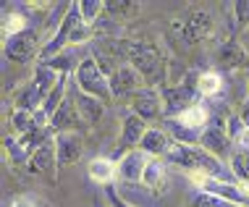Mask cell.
Segmentation results:
<instances>
[{
    "mask_svg": "<svg viewBox=\"0 0 249 207\" xmlns=\"http://www.w3.org/2000/svg\"><path fill=\"white\" fill-rule=\"evenodd\" d=\"M87 171H89L92 181L100 184V186H113V181H116V176H118V165L107 157H95Z\"/></svg>",
    "mask_w": 249,
    "mask_h": 207,
    "instance_id": "19",
    "label": "cell"
},
{
    "mask_svg": "<svg viewBox=\"0 0 249 207\" xmlns=\"http://www.w3.org/2000/svg\"><path fill=\"white\" fill-rule=\"evenodd\" d=\"M171 147H173V142L163 129H150L144 134L142 144H139V150H142L144 155H150V157H165Z\"/></svg>",
    "mask_w": 249,
    "mask_h": 207,
    "instance_id": "18",
    "label": "cell"
},
{
    "mask_svg": "<svg viewBox=\"0 0 249 207\" xmlns=\"http://www.w3.org/2000/svg\"><path fill=\"white\" fill-rule=\"evenodd\" d=\"M160 97H163V110L168 113V118H178L184 110H189L192 105L199 103L197 76H189L186 82H181L176 86H163Z\"/></svg>",
    "mask_w": 249,
    "mask_h": 207,
    "instance_id": "4",
    "label": "cell"
},
{
    "mask_svg": "<svg viewBox=\"0 0 249 207\" xmlns=\"http://www.w3.org/2000/svg\"><path fill=\"white\" fill-rule=\"evenodd\" d=\"M82 123H84V118H82V113H79L76 103H73V97H71V92H69L66 103L60 105L58 113L50 118V129L55 131V134H60V131H79V126H82Z\"/></svg>",
    "mask_w": 249,
    "mask_h": 207,
    "instance_id": "11",
    "label": "cell"
},
{
    "mask_svg": "<svg viewBox=\"0 0 249 207\" xmlns=\"http://www.w3.org/2000/svg\"><path fill=\"white\" fill-rule=\"evenodd\" d=\"M247 39H249V29H247Z\"/></svg>",
    "mask_w": 249,
    "mask_h": 207,
    "instance_id": "37",
    "label": "cell"
},
{
    "mask_svg": "<svg viewBox=\"0 0 249 207\" xmlns=\"http://www.w3.org/2000/svg\"><path fill=\"white\" fill-rule=\"evenodd\" d=\"M79 11H82L84 24L95 26L100 18H103V13H105V3L103 0H82V3H79Z\"/></svg>",
    "mask_w": 249,
    "mask_h": 207,
    "instance_id": "30",
    "label": "cell"
},
{
    "mask_svg": "<svg viewBox=\"0 0 249 207\" xmlns=\"http://www.w3.org/2000/svg\"><path fill=\"white\" fill-rule=\"evenodd\" d=\"M8 207H37L35 199H29V197H16Z\"/></svg>",
    "mask_w": 249,
    "mask_h": 207,
    "instance_id": "35",
    "label": "cell"
},
{
    "mask_svg": "<svg viewBox=\"0 0 249 207\" xmlns=\"http://www.w3.org/2000/svg\"><path fill=\"white\" fill-rule=\"evenodd\" d=\"M150 131V126H147L144 118L134 116V113H129V116L124 118V129H121V144L116 150V155H113V160H124L126 155H129L131 150H139V144H142L144 134Z\"/></svg>",
    "mask_w": 249,
    "mask_h": 207,
    "instance_id": "7",
    "label": "cell"
},
{
    "mask_svg": "<svg viewBox=\"0 0 249 207\" xmlns=\"http://www.w3.org/2000/svg\"><path fill=\"white\" fill-rule=\"evenodd\" d=\"M163 123H165V134L171 137L176 144H184V147H199L205 129H194V126H186V123H181L178 118H165Z\"/></svg>",
    "mask_w": 249,
    "mask_h": 207,
    "instance_id": "13",
    "label": "cell"
},
{
    "mask_svg": "<svg viewBox=\"0 0 249 207\" xmlns=\"http://www.w3.org/2000/svg\"><path fill=\"white\" fill-rule=\"evenodd\" d=\"M178 121L186 123V126H194V129H205V126L210 123V113H207V108L202 103H197V105H192L189 110L181 113Z\"/></svg>",
    "mask_w": 249,
    "mask_h": 207,
    "instance_id": "28",
    "label": "cell"
},
{
    "mask_svg": "<svg viewBox=\"0 0 249 207\" xmlns=\"http://www.w3.org/2000/svg\"><path fill=\"white\" fill-rule=\"evenodd\" d=\"M228 165H231L236 181L249 189V150H236V152H233V157L228 160Z\"/></svg>",
    "mask_w": 249,
    "mask_h": 207,
    "instance_id": "27",
    "label": "cell"
},
{
    "mask_svg": "<svg viewBox=\"0 0 249 207\" xmlns=\"http://www.w3.org/2000/svg\"><path fill=\"white\" fill-rule=\"evenodd\" d=\"M124 58L126 63H131L134 69L142 73V79L147 86H163L165 82V71H163V55L147 39H126L124 42Z\"/></svg>",
    "mask_w": 249,
    "mask_h": 207,
    "instance_id": "1",
    "label": "cell"
},
{
    "mask_svg": "<svg viewBox=\"0 0 249 207\" xmlns=\"http://www.w3.org/2000/svg\"><path fill=\"white\" fill-rule=\"evenodd\" d=\"M73 86L79 92H84V95L100 100V103H110L113 100L110 82H107V76L103 73V69L97 66V61L92 55H87L82 66H79V71L73 73Z\"/></svg>",
    "mask_w": 249,
    "mask_h": 207,
    "instance_id": "2",
    "label": "cell"
},
{
    "mask_svg": "<svg viewBox=\"0 0 249 207\" xmlns=\"http://www.w3.org/2000/svg\"><path fill=\"white\" fill-rule=\"evenodd\" d=\"M215 63L223 71H236L247 63V50L241 48L236 39H228V42H223V48L218 50V61Z\"/></svg>",
    "mask_w": 249,
    "mask_h": 207,
    "instance_id": "17",
    "label": "cell"
},
{
    "mask_svg": "<svg viewBox=\"0 0 249 207\" xmlns=\"http://www.w3.org/2000/svg\"><path fill=\"white\" fill-rule=\"evenodd\" d=\"M5 152H8V157L13 160V165H26L29 163V152L24 150V144L18 142V137H5Z\"/></svg>",
    "mask_w": 249,
    "mask_h": 207,
    "instance_id": "31",
    "label": "cell"
},
{
    "mask_svg": "<svg viewBox=\"0 0 249 207\" xmlns=\"http://www.w3.org/2000/svg\"><path fill=\"white\" fill-rule=\"evenodd\" d=\"M24 29H29V26H26V16L21 13V8H13V13L11 11L3 13V39L21 34Z\"/></svg>",
    "mask_w": 249,
    "mask_h": 207,
    "instance_id": "26",
    "label": "cell"
},
{
    "mask_svg": "<svg viewBox=\"0 0 249 207\" xmlns=\"http://www.w3.org/2000/svg\"><path fill=\"white\" fill-rule=\"evenodd\" d=\"M239 116H241V121L249 126V97L244 100V105H241V113H239Z\"/></svg>",
    "mask_w": 249,
    "mask_h": 207,
    "instance_id": "36",
    "label": "cell"
},
{
    "mask_svg": "<svg viewBox=\"0 0 249 207\" xmlns=\"http://www.w3.org/2000/svg\"><path fill=\"white\" fill-rule=\"evenodd\" d=\"M105 197H107V202H110V207H134L131 202H126V199L118 194L116 186H105Z\"/></svg>",
    "mask_w": 249,
    "mask_h": 207,
    "instance_id": "34",
    "label": "cell"
},
{
    "mask_svg": "<svg viewBox=\"0 0 249 207\" xmlns=\"http://www.w3.org/2000/svg\"><path fill=\"white\" fill-rule=\"evenodd\" d=\"M55 165H58V160H55V142H48V144H42L35 155L29 157L26 171H29L32 176H42V173H50Z\"/></svg>",
    "mask_w": 249,
    "mask_h": 207,
    "instance_id": "16",
    "label": "cell"
},
{
    "mask_svg": "<svg viewBox=\"0 0 249 207\" xmlns=\"http://www.w3.org/2000/svg\"><path fill=\"white\" fill-rule=\"evenodd\" d=\"M107 82H110L113 100H131V97L144 86V84H142V82H144L142 73L134 69L131 63H124L116 73H113L110 79H107Z\"/></svg>",
    "mask_w": 249,
    "mask_h": 207,
    "instance_id": "9",
    "label": "cell"
},
{
    "mask_svg": "<svg viewBox=\"0 0 249 207\" xmlns=\"http://www.w3.org/2000/svg\"><path fill=\"white\" fill-rule=\"evenodd\" d=\"M53 142H55L58 168H66V165H73L76 160H82V155H84L82 131H60V134L53 137Z\"/></svg>",
    "mask_w": 249,
    "mask_h": 207,
    "instance_id": "10",
    "label": "cell"
},
{
    "mask_svg": "<svg viewBox=\"0 0 249 207\" xmlns=\"http://www.w3.org/2000/svg\"><path fill=\"white\" fill-rule=\"evenodd\" d=\"M231 11H233V18H236V26L249 29V0H239V3H233Z\"/></svg>",
    "mask_w": 249,
    "mask_h": 207,
    "instance_id": "33",
    "label": "cell"
},
{
    "mask_svg": "<svg viewBox=\"0 0 249 207\" xmlns=\"http://www.w3.org/2000/svg\"><path fill=\"white\" fill-rule=\"evenodd\" d=\"M202 150H207L210 155H215L218 160L233 157V152H236V147L231 144V139H228V131H226V121H220V118H210V123L205 126V134H202V142H199Z\"/></svg>",
    "mask_w": 249,
    "mask_h": 207,
    "instance_id": "6",
    "label": "cell"
},
{
    "mask_svg": "<svg viewBox=\"0 0 249 207\" xmlns=\"http://www.w3.org/2000/svg\"><path fill=\"white\" fill-rule=\"evenodd\" d=\"M210 26H213V18H210V13L207 11H194L189 18H184V21L178 24V29H181V34L186 37V42H197V39H202L210 32Z\"/></svg>",
    "mask_w": 249,
    "mask_h": 207,
    "instance_id": "14",
    "label": "cell"
},
{
    "mask_svg": "<svg viewBox=\"0 0 249 207\" xmlns=\"http://www.w3.org/2000/svg\"><path fill=\"white\" fill-rule=\"evenodd\" d=\"M3 52L13 63H26L32 58H39V52H42V48H39V34L29 26L21 34L3 39Z\"/></svg>",
    "mask_w": 249,
    "mask_h": 207,
    "instance_id": "5",
    "label": "cell"
},
{
    "mask_svg": "<svg viewBox=\"0 0 249 207\" xmlns=\"http://www.w3.org/2000/svg\"><path fill=\"white\" fill-rule=\"evenodd\" d=\"M189 178L202 194H213V197L233 202L239 207H249V189L247 186L231 184V181H220V178H213V176H202V173H189Z\"/></svg>",
    "mask_w": 249,
    "mask_h": 207,
    "instance_id": "3",
    "label": "cell"
},
{
    "mask_svg": "<svg viewBox=\"0 0 249 207\" xmlns=\"http://www.w3.org/2000/svg\"><path fill=\"white\" fill-rule=\"evenodd\" d=\"M129 113L144 118V121H158V118L165 113L160 89H155V86H142V89L129 100Z\"/></svg>",
    "mask_w": 249,
    "mask_h": 207,
    "instance_id": "8",
    "label": "cell"
},
{
    "mask_svg": "<svg viewBox=\"0 0 249 207\" xmlns=\"http://www.w3.org/2000/svg\"><path fill=\"white\" fill-rule=\"evenodd\" d=\"M60 76H63V73H58L55 69H50V66H45V63H37L35 79H32V82L37 84V89L42 92V97H48L50 92L55 89V84L60 82Z\"/></svg>",
    "mask_w": 249,
    "mask_h": 207,
    "instance_id": "22",
    "label": "cell"
},
{
    "mask_svg": "<svg viewBox=\"0 0 249 207\" xmlns=\"http://www.w3.org/2000/svg\"><path fill=\"white\" fill-rule=\"evenodd\" d=\"M45 105V97L42 92L37 89L35 82H29L26 86H21V89L16 92V110H29V113H37L39 108Z\"/></svg>",
    "mask_w": 249,
    "mask_h": 207,
    "instance_id": "21",
    "label": "cell"
},
{
    "mask_svg": "<svg viewBox=\"0 0 249 207\" xmlns=\"http://www.w3.org/2000/svg\"><path fill=\"white\" fill-rule=\"evenodd\" d=\"M197 89H199V97H218L220 89H223V76L215 71L197 73Z\"/></svg>",
    "mask_w": 249,
    "mask_h": 207,
    "instance_id": "24",
    "label": "cell"
},
{
    "mask_svg": "<svg viewBox=\"0 0 249 207\" xmlns=\"http://www.w3.org/2000/svg\"><path fill=\"white\" fill-rule=\"evenodd\" d=\"M189 207H239V205H233V202H226V199H218V197H213V194H199L189 202Z\"/></svg>",
    "mask_w": 249,
    "mask_h": 207,
    "instance_id": "32",
    "label": "cell"
},
{
    "mask_svg": "<svg viewBox=\"0 0 249 207\" xmlns=\"http://www.w3.org/2000/svg\"><path fill=\"white\" fill-rule=\"evenodd\" d=\"M8 121H11L13 137H24V134H29V131L37 129V118H35V113H29V110H13Z\"/></svg>",
    "mask_w": 249,
    "mask_h": 207,
    "instance_id": "25",
    "label": "cell"
},
{
    "mask_svg": "<svg viewBox=\"0 0 249 207\" xmlns=\"http://www.w3.org/2000/svg\"><path fill=\"white\" fill-rule=\"evenodd\" d=\"M142 184L147 186V189H152V191L165 189V184H168V163L163 157H152L150 160V165H147V171L142 176Z\"/></svg>",
    "mask_w": 249,
    "mask_h": 207,
    "instance_id": "20",
    "label": "cell"
},
{
    "mask_svg": "<svg viewBox=\"0 0 249 207\" xmlns=\"http://www.w3.org/2000/svg\"><path fill=\"white\" fill-rule=\"evenodd\" d=\"M134 13H139V3H126V0L105 3V16H110L113 21H129Z\"/></svg>",
    "mask_w": 249,
    "mask_h": 207,
    "instance_id": "29",
    "label": "cell"
},
{
    "mask_svg": "<svg viewBox=\"0 0 249 207\" xmlns=\"http://www.w3.org/2000/svg\"><path fill=\"white\" fill-rule=\"evenodd\" d=\"M226 131H228V139L236 150H249V126L241 121V116H231L226 121Z\"/></svg>",
    "mask_w": 249,
    "mask_h": 207,
    "instance_id": "23",
    "label": "cell"
},
{
    "mask_svg": "<svg viewBox=\"0 0 249 207\" xmlns=\"http://www.w3.org/2000/svg\"><path fill=\"white\" fill-rule=\"evenodd\" d=\"M71 97H73V103H76V108H79V113H82V118H84L87 126L100 123V118L105 116V103H100V100L84 95V92H79L76 86L71 89Z\"/></svg>",
    "mask_w": 249,
    "mask_h": 207,
    "instance_id": "15",
    "label": "cell"
},
{
    "mask_svg": "<svg viewBox=\"0 0 249 207\" xmlns=\"http://www.w3.org/2000/svg\"><path fill=\"white\" fill-rule=\"evenodd\" d=\"M150 155H144L142 150H131L129 155H126L124 160L118 163V178L124 184H137V181H142V176H144V171H147V165H150Z\"/></svg>",
    "mask_w": 249,
    "mask_h": 207,
    "instance_id": "12",
    "label": "cell"
}]
</instances>
